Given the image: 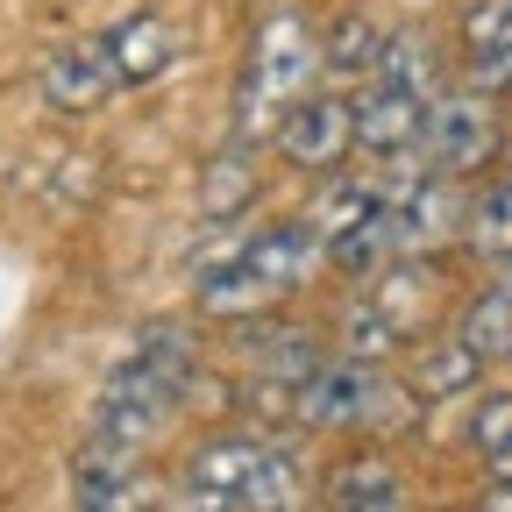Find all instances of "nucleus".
I'll use <instances>...</instances> for the list:
<instances>
[{"mask_svg":"<svg viewBox=\"0 0 512 512\" xmlns=\"http://www.w3.org/2000/svg\"><path fill=\"white\" fill-rule=\"evenodd\" d=\"M192 392V335L157 320V328L128 349L107 384H100V413H93V441H114L128 456H143L157 441V427L178 413V399Z\"/></svg>","mask_w":512,"mask_h":512,"instance_id":"f257e3e1","label":"nucleus"},{"mask_svg":"<svg viewBox=\"0 0 512 512\" xmlns=\"http://www.w3.org/2000/svg\"><path fill=\"white\" fill-rule=\"evenodd\" d=\"M185 498L192 505H306V477L285 441L214 434L185 463Z\"/></svg>","mask_w":512,"mask_h":512,"instance_id":"f03ea898","label":"nucleus"},{"mask_svg":"<svg viewBox=\"0 0 512 512\" xmlns=\"http://www.w3.org/2000/svg\"><path fill=\"white\" fill-rule=\"evenodd\" d=\"M313 72H320V43H313V22H306L299 8H278L264 29H256V43H249L242 107H235L242 136H264V128H278V121H285V107H292V100L313 86Z\"/></svg>","mask_w":512,"mask_h":512,"instance_id":"7ed1b4c3","label":"nucleus"},{"mask_svg":"<svg viewBox=\"0 0 512 512\" xmlns=\"http://www.w3.org/2000/svg\"><path fill=\"white\" fill-rule=\"evenodd\" d=\"M384 392H392V384L377 377V363L335 356V363H313V370L292 384V413H299V427H313V434H342V427H370V420L384 413Z\"/></svg>","mask_w":512,"mask_h":512,"instance_id":"20e7f679","label":"nucleus"},{"mask_svg":"<svg viewBox=\"0 0 512 512\" xmlns=\"http://www.w3.org/2000/svg\"><path fill=\"white\" fill-rule=\"evenodd\" d=\"M420 157L448 178H470L498 157V114H491V93L477 86H456V93H434L427 100V128H420Z\"/></svg>","mask_w":512,"mask_h":512,"instance_id":"39448f33","label":"nucleus"},{"mask_svg":"<svg viewBox=\"0 0 512 512\" xmlns=\"http://www.w3.org/2000/svg\"><path fill=\"white\" fill-rule=\"evenodd\" d=\"M349 150H356V100L306 86L278 121V157L299 164V171H342Z\"/></svg>","mask_w":512,"mask_h":512,"instance_id":"423d86ee","label":"nucleus"},{"mask_svg":"<svg viewBox=\"0 0 512 512\" xmlns=\"http://www.w3.org/2000/svg\"><path fill=\"white\" fill-rule=\"evenodd\" d=\"M235 256H242V271L264 285V299L278 306L285 292H299L320 264H328V242H320V228H313V221H278L271 235H249Z\"/></svg>","mask_w":512,"mask_h":512,"instance_id":"0eeeda50","label":"nucleus"},{"mask_svg":"<svg viewBox=\"0 0 512 512\" xmlns=\"http://www.w3.org/2000/svg\"><path fill=\"white\" fill-rule=\"evenodd\" d=\"M420 128H427V93H406L392 79H370L356 100V150L363 157H420Z\"/></svg>","mask_w":512,"mask_h":512,"instance_id":"6e6552de","label":"nucleus"},{"mask_svg":"<svg viewBox=\"0 0 512 512\" xmlns=\"http://www.w3.org/2000/svg\"><path fill=\"white\" fill-rule=\"evenodd\" d=\"M121 93V72L107 57V36H79V43H57L43 57V100L64 114H93Z\"/></svg>","mask_w":512,"mask_h":512,"instance_id":"1a4fd4ad","label":"nucleus"},{"mask_svg":"<svg viewBox=\"0 0 512 512\" xmlns=\"http://www.w3.org/2000/svg\"><path fill=\"white\" fill-rule=\"evenodd\" d=\"M463 221H470V207H463V185L448 178V171H427L406 200H399V242H406V256H427L441 242H456Z\"/></svg>","mask_w":512,"mask_h":512,"instance_id":"9d476101","label":"nucleus"},{"mask_svg":"<svg viewBox=\"0 0 512 512\" xmlns=\"http://www.w3.org/2000/svg\"><path fill=\"white\" fill-rule=\"evenodd\" d=\"M406 256V242H399V200H377L356 228H342L335 242H328V264L342 271V278H384Z\"/></svg>","mask_w":512,"mask_h":512,"instance_id":"9b49d317","label":"nucleus"},{"mask_svg":"<svg viewBox=\"0 0 512 512\" xmlns=\"http://www.w3.org/2000/svg\"><path fill=\"white\" fill-rule=\"evenodd\" d=\"M107 57H114L121 86H150V79L171 72L178 36H171V22H157V15H128V22L107 29Z\"/></svg>","mask_w":512,"mask_h":512,"instance_id":"f8f14e48","label":"nucleus"},{"mask_svg":"<svg viewBox=\"0 0 512 512\" xmlns=\"http://www.w3.org/2000/svg\"><path fill=\"white\" fill-rule=\"evenodd\" d=\"M477 377H484V356H477L463 335H448V342H427V349L406 363V392H413L420 406H434V399H463Z\"/></svg>","mask_w":512,"mask_h":512,"instance_id":"ddd939ff","label":"nucleus"},{"mask_svg":"<svg viewBox=\"0 0 512 512\" xmlns=\"http://www.w3.org/2000/svg\"><path fill=\"white\" fill-rule=\"evenodd\" d=\"M328 505L335 512H399L406 505V477L384 456H349L328 470Z\"/></svg>","mask_w":512,"mask_h":512,"instance_id":"4468645a","label":"nucleus"},{"mask_svg":"<svg viewBox=\"0 0 512 512\" xmlns=\"http://www.w3.org/2000/svg\"><path fill=\"white\" fill-rule=\"evenodd\" d=\"M72 498L79 505H136V456L114 441H86L72 463Z\"/></svg>","mask_w":512,"mask_h":512,"instance_id":"2eb2a0df","label":"nucleus"},{"mask_svg":"<svg viewBox=\"0 0 512 512\" xmlns=\"http://www.w3.org/2000/svg\"><path fill=\"white\" fill-rule=\"evenodd\" d=\"M456 335H463L484 363H512V278H491V285L456 313Z\"/></svg>","mask_w":512,"mask_h":512,"instance_id":"dca6fc26","label":"nucleus"},{"mask_svg":"<svg viewBox=\"0 0 512 512\" xmlns=\"http://www.w3.org/2000/svg\"><path fill=\"white\" fill-rule=\"evenodd\" d=\"M256 320H264V313H249V320H242V349H249V363L264 370L271 384H299V377L320 363V349L292 328V320H278V335H264Z\"/></svg>","mask_w":512,"mask_h":512,"instance_id":"f3484780","label":"nucleus"},{"mask_svg":"<svg viewBox=\"0 0 512 512\" xmlns=\"http://www.w3.org/2000/svg\"><path fill=\"white\" fill-rule=\"evenodd\" d=\"M384 57V29L370 15H335L328 22V43H320V64L328 72H349V79H370Z\"/></svg>","mask_w":512,"mask_h":512,"instance_id":"a211bd4d","label":"nucleus"},{"mask_svg":"<svg viewBox=\"0 0 512 512\" xmlns=\"http://www.w3.org/2000/svg\"><path fill=\"white\" fill-rule=\"evenodd\" d=\"M200 306H207V313H221V320L271 313L264 285H256V278L242 271V256H221V264H207V271H200Z\"/></svg>","mask_w":512,"mask_h":512,"instance_id":"6ab92c4d","label":"nucleus"},{"mask_svg":"<svg viewBox=\"0 0 512 512\" xmlns=\"http://www.w3.org/2000/svg\"><path fill=\"white\" fill-rule=\"evenodd\" d=\"M249 200H256V164H249V150H221V157L207 164V178H200L207 221H235Z\"/></svg>","mask_w":512,"mask_h":512,"instance_id":"aec40b11","label":"nucleus"},{"mask_svg":"<svg viewBox=\"0 0 512 512\" xmlns=\"http://www.w3.org/2000/svg\"><path fill=\"white\" fill-rule=\"evenodd\" d=\"M463 235H470V249L484 256V264H512V171L484 192L477 207H470Z\"/></svg>","mask_w":512,"mask_h":512,"instance_id":"412c9836","label":"nucleus"},{"mask_svg":"<svg viewBox=\"0 0 512 512\" xmlns=\"http://www.w3.org/2000/svg\"><path fill=\"white\" fill-rule=\"evenodd\" d=\"M370 79H392V86H406V93H441V72H434V50H427V36H384V57H377V72Z\"/></svg>","mask_w":512,"mask_h":512,"instance_id":"4be33fe9","label":"nucleus"},{"mask_svg":"<svg viewBox=\"0 0 512 512\" xmlns=\"http://www.w3.org/2000/svg\"><path fill=\"white\" fill-rule=\"evenodd\" d=\"M470 448L484 456V470L498 484H512V392H498V399H484L470 413Z\"/></svg>","mask_w":512,"mask_h":512,"instance_id":"5701e85b","label":"nucleus"},{"mask_svg":"<svg viewBox=\"0 0 512 512\" xmlns=\"http://www.w3.org/2000/svg\"><path fill=\"white\" fill-rule=\"evenodd\" d=\"M406 342V328L392 313H384V299H363V306H349V335H342V356H356V363H377V356H392Z\"/></svg>","mask_w":512,"mask_h":512,"instance_id":"b1692460","label":"nucleus"},{"mask_svg":"<svg viewBox=\"0 0 512 512\" xmlns=\"http://www.w3.org/2000/svg\"><path fill=\"white\" fill-rule=\"evenodd\" d=\"M370 207H377V192H370V185H349V178H342V185H328V192L313 200V228H320V242H335L342 228H356Z\"/></svg>","mask_w":512,"mask_h":512,"instance_id":"393cba45","label":"nucleus"},{"mask_svg":"<svg viewBox=\"0 0 512 512\" xmlns=\"http://www.w3.org/2000/svg\"><path fill=\"white\" fill-rule=\"evenodd\" d=\"M463 50L484 57V50H512V0H477L463 15Z\"/></svg>","mask_w":512,"mask_h":512,"instance_id":"a878e982","label":"nucleus"},{"mask_svg":"<svg viewBox=\"0 0 512 512\" xmlns=\"http://www.w3.org/2000/svg\"><path fill=\"white\" fill-rule=\"evenodd\" d=\"M498 150H505V171H512V136H505V143H498Z\"/></svg>","mask_w":512,"mask_h":512,"instance_id":"bb28decb","label":"nucleus"}]
</instances>
